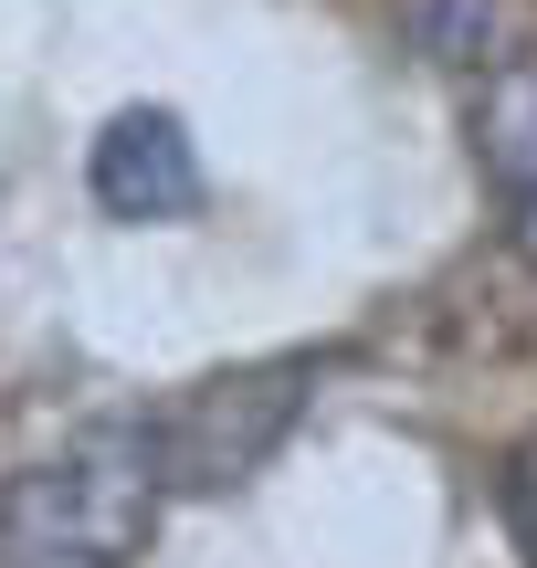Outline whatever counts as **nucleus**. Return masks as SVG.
<instances>
[{
    "label": "nucleus",
    "mask_w": 537,
    "mask_h": 568,
    "mask_svg": "<svg viewBox=\"0 0 537 568\" xmlns=\"http://www.w3.org/2000/svg\"><path fill=\"white\" fill-rule=\"evenodd\" d=\"M159 527L148 422H105L0 495V568H138Z\"/></svg>",
    "instance_id": "obj_1"
},
{
    "label": "nucleus",
    "mask_w": 537,
    "mask_h": 568,
    "mask_svg": "<svg viewBox=\"0 0 537 568\" xmlns=\"http://www.w3.org/2000/svg\"><path fill=\"white\" fill-rule=\"evenodd\" d=\"M316 389V358H253V368H222V379L180 389V400L148 422V464H159V495H222L243 474L274 464V443L295 432Z\"/></svg>",
    "instance_id": "obj_2"
},
{
    "label": "nucleus",
    "mask_w": 537,
    "mask_h": 568,
    "mask_svg": "<svg viewBox=\"0 0 537 568\" xmlns=\"http://www.w3.org/2000/svg\"><path fill=\"white\" fill-rule=\"evenodd\" d=\"M84 190L105 222H180V211H201V148L169 105H126V116H105Z\"/></svg>",
    "instance_id": "obj_3"
},
{
    "label": "nucleus",
    "mask_w": 537,
    "mask_h": 568,
    "mask_svg": "<svg viewBox=\"0 0 537 568\" xmlns=\"http://www.w3.org/2000/svg\"><path fill=\"white\" fill-rule=\"evenodd\" d=\"M475 159L496 169L517 201L537 190V53L496 63V84H485V105H475Z\"/></svg>",
    "instance_id": "obj_4"
},
{
    "label": "nucleus",
    "mask_w": 537,
    "mask_h": 568,
    "mask_svg": "<svg viewBox=\"0 0 537 568\" xmlns=\"http://www.w3.org/2000/svg\"><path fill=\"white\" fill-rule=\"evenodd\" d=\"M401 32L422 63H485L496 53V0H401Z\"/></svg>",
    "instance_id": "obj_5"
},
{
    "label": "nucleus",
    "mask_w": 537,
    "mask_h": 568,
    "mask_svg": "<svg viewBox=\"0 0 537 568\" xmlns=\"http://www.w3.org/2000/svg\"><path fill=\"white\" fill-rule=\"evenodd\" d=\"M506 516H517V537L537 548V443L517 453V464H506Z\"/></svg>",
    "instance_id": "obj_6"
},
{
    "label": "nucleus",
    "mask_w": 537,
    "mask_h": 568,
    "mask_svg": "<svg viewBox=\"0 0 537 568\" xmlns=\"http://www.w3.org/2000/svg\"><path fill=\"white\" fill-rule=\"evenodd\" d=\"M517 243L537 253V190H527V201H517Z\"/></svg>",
    "instance_id": "obj_7"
}]
</instances>
